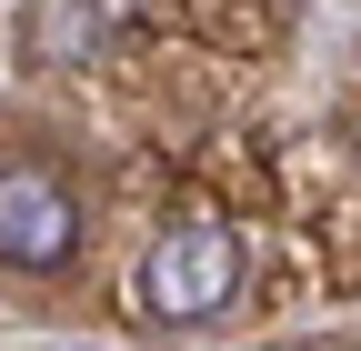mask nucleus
Listing matches in <instances>:
<instances>
[{"label": "nucleus", "mask_w": 361, "mask_h": 351, "mask_svg": "<svg viewBox=\"0 0 361 351\" xmlns=\"http://www.w3.org/2000/svg\"><path fill=\"white\" fill-rule=\"evenodd\" d=\"M141 291H151L161 321L231 312V291H241V241H231V221H180V231H161L151 261H141Z\"/></svg>", "instance_id": "2"}, {"label": "nucleus", "mask_w": 361, "mask_h": 351, "mask_svg": "<svg viewBox=\"0 0 361 351\" xmlns=\"http://www.w3.org/2000/svg\"><path fill=\"white\" fill-rule=\"evenodd\" d=\"M71 251H80V191H71V171L11 151L0 161V261H11V271H71Z\"/></svg>", "instance_id": "1"}, {"label": "nucleus", "mask_w": 361, "mask_h": 351, "mask_svg": "<svg viewBox=\"0 0 361 351\" xmlns=\"http://www.w3.org/2000/svg\"><path fill=\"white\" fill-rule=\"evenodd\" d=\"M80 351H90V341H80Z\"/></svg>", "instance_id": "4"}, {"label": "nucleus", "mask_w": 361, "mask_h": 351, "mask_svg": "<svg viewBox=\"0 0 361 351\" xmlns=\"http://www.w3.org/2000/svg\"><path fill=\"white\" fill-rule=\"evenodd\" d=\"M141 11L151 0H20V30L11 40H20L30 70H90Z\"/></svg>", "instance_id": "3"}]
</instances>
